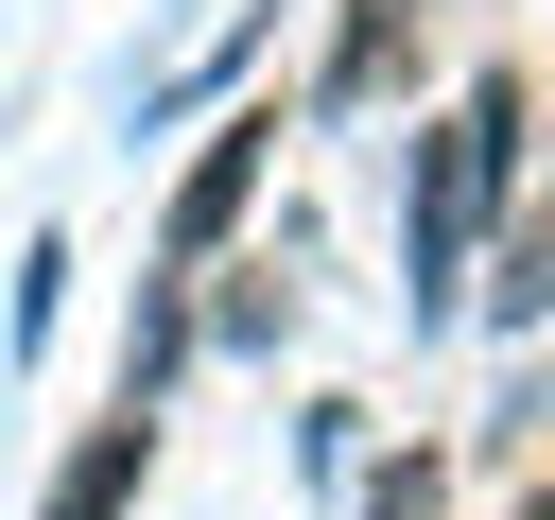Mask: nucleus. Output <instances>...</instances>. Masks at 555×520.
Listing matches in <instances>:
<instances>
[{
    "instance_id": "1",
    "label": "nucleus",
    "mask_w": 555,
    "mask_h": 520,
    "mask_svg": "<svg viewBox=\"0 0 555 520\" xmlns=\"http://www.w3.org/2000/svg\"><path fill=\"white\" fill-rule=\"evenodd\" d=\"M503 191H520V87L486 69L451 121H416V191H399V260H416L399 295H416V329L451 312V277H468V243L503 225Z\"/></svg>"
},
{
    "instance_id": "2",
    "label": "nucleus",
    "mask_w": 555,
    "mask_h": 520,
    "mask_svg": "<svg viewBox=\"0 0 555 520\" xmlns=\"http://www.w3.org/2000/svg\"><path fill=\"white\" fill-rule=\"evenodd\" d=\"M260 156H278V104H243V121H225V139H208V156L173 173V225H156V277H208V260H225V225L260 208Z\"/></svg>"
},
{
    "instance_id": "3",
    "label": "nucleus",
    "mask_w": 555,
    "mask_h": 520,
    "mask_svg": "<svg viewBox=\"0 0 555 520\" xmlns=\"http://www.w3.org/2000/svg\"><path fill=\"white\" fill-rule=\"evenodd\" d=\"M139 485H156V416H87V451L52 468V503H35V520H121Z\"/></svg>"
},
{
    "instance_id": "4",
    "label": "nucleus",
    "mask_w": 555,
    "mask_h": 520,
    "mask_svg": "<svg viewBox=\"0 0 555 520\" xmlns=\"http://www.w3.org/2000/svg\"><path fill=\"white\" fill-rule=\"evenodd\" d=\"M173 364H191V295L156 277V295H139V329H121V416H156V381H173Z\"/></svg>"
},
{
    "instance_id": "5",
    "label": "nucleus",
    "mask_w": 555,
    "mask_h": 520,
    "mask_svg": "<svg viewBox=\"0 0 555 520\" xmlns=\"http://www.w3.org/2000/svg\"><path fill=\"white\" fill-rule=\"evenodd\" d=\"M555 312V225H503V260H486V329H538Z\"/></svg>"
},
{
    "instance_id": "6",
    "label": "nucleus",
    "mask_w": 555,
    "mask_h": 520,
    "mask_svg": "<svg viewBox=\"0 0 555 520\" xmlns=\"http://www.w3.org/2000/svg\"><path fill=\"white\" fill-rule=\"evenodd\" d=\"M347 520H451V468H434V451H382V468H364V503H347Z\"/></svg>"
},
{
    "instance_id": "7",
    "label": "nucleus",
    "mask_w": 555,
    "mask_h": 520,
    "mask_svg": "<svg viewBox=\"0 0 555 520\" xmlns=\"http://www.w3.org/2000/svg\"><path fill=\"white\" fill-rule=\"evenodd\" d=\"M503 520H555V485H520V503H503Z\"/></svg>"
}]
</instances>
